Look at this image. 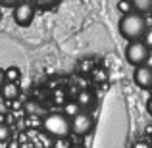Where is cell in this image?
Returning a JSON list of instances; mask_svg holds the SVG:
<instances>
[{"label":"cell","mask_w":152,"mask_h":148,"mask_svg":"<svg viewBox=\"0 0 152 148\" xmlns=\"http://www.w3.org/2000/svg\"><path fill=\"white\" fill-rule=\"evenodd\" d=\"M133 148H150V144H148V141H135Z\"/></svg>","instance_id":"obj_19"},{"label":"cell","mask_w":152,"mask_h":148,"mask_svg":"<svg viewBox=\"0 0 152 148\" xmlns=\"http://www.w3.org/2000/svg\"><path fill=\"white\" fill-rule=\"evenodd\" d=\"M146 29H148V25H146V19L142 17V14H125L121 17V21H119V33H121L123 39H127V41H141L142 37H145Z\"/></svg>","instance_id":"obj_1"},{"label":"cell","mask_w":152,"mask_h":148,"mask_svg":"<svg viewBox=\"0 0 152 148\" xmlns=\"http://www.w3.org/2000/svg\"><path fill=\"white\" fill-rule=\"evenodd\" d=\"M145 42H146V46H148V48H152V27H148V29H146V33H145Z\"/></svg>","instance_id":"obj_17"},{"label":"cell","mask_w":152,"mask_h":148,"mask_svg":"<svg viewBox=\"0 0 152 148\" xmlns=\"http://www.w3.org/2000/svg\"><path fill=\"white\" fill-rule=\"evenodd\" d=\"M118 10L121 12L123 15L131 14V12H133V2H131V0H119L118 2Z\"/></svg>","instance_id":"obj_15"},{"label":"cell","mask_w":152,"mask_h":148,"mask_svg":"<svg viewBox=\"0 0 152 148\" xmlns=\"http://www.w3.org/2000/svg\"><path fill=\"white\" fill-rule=\"evenodd\" d=\"M131 2H133L135 12H139V14H148V12H152V0H131Z\"/></svg>","instance_id":"obj_8"},{"label":"cell","mask_w":152,"mask_h":148,"mask_svg":"<svg viewBox=\"0 0 152 148\" xmlns=\"http://www.w3.org/2000/svg\"><path fill=\"white\" fill-rule=\"evenodd\" d=\"M19 93H21V90H19L18 81H6L2 87H0V94H2V96L6 98V100H10V102L18 98V96H19Z\"/></svg>","instance_id":"obj_7"},{"label":"cell","mask_w":152,"mask_h":148,"mask_svg":"<svg viewBox=\"0 0 152 148\" xmlns=\"http://www.w3.org/2000/svg\"><path fill=\"white\" fill-rule=\"evenodd\" d=\"M4 73H6V81H18V79L21 77V71H19V67H15V66L6 67Z\"/></svg>","instance_id":"obj_11"},{"label":"cell","mask_w":152,"mask_h":148,"mask_svg":"<svg viewBox=\"0 0 152 148\" xmlns=\"http://www.w3.org/2000/svg\"><path fill=\"white\" fill-rule=\"evenodd\" d=\"M93 117H91L89 114H85V112H79L75 117H71V131H73L75 135H79V137H85V135H89L91 131H93Z\"/></svg>","instance_id":"obj_5"},{"label":"cell","mask_w":152,"mask_h":148,"mask_svg":"<svg viewBox=\"0 0 152 148\" xmlns=\"http://www.w3.org/2000/svg\"><path fill=\"white\" fill-rule=\"evenodd\" d=\"M0 17H2V15H0Z\"/></svg>","instance_id":"obj_24"},{"label":"cell","mask_w":152,"mask_h":148,"mask_svg":"<svg viewBox=\"0 0 152 148\" xmlns=\"http://www.w3.org/2000/svg\"><path fill=\"white\" fill-rule=\"evenodd\" d=\"M35 19V4L29 0H21L14 6V21L19 27H29Z\"/></svg>","instance_id":"obj_4"},{"label":"cell","mask_w":152,"mask_h":148,"mask_svg":"<svg viewBox=\"0 0 152 148\" xmlns=\"http://www.w3.org/2000/svg\"><path fill=\"white\" fill-rule=\"evenodd\" d=\"M79 112H81V106H79L77 102H67L66 106H64V114H66L69 119H71V117H75Z\"/></svg>","instance_id":"obj_10"},{"label":"cell","mask_w":152,"mask_h":148,"mask_svg":"<svg viewBox=\"0 0 152 148\" xmlns=\"http://www.w3.org/2000/svg\"><path fill=\"white\" fill-rule=\"evenodd\" d=\"M6 148H19V141H8Z\"/></svg>","instance_id":"obj_20"},{"label":"cell","mask_w":152,"mask_h":148,"mask_svg":"<svg viewBox=\"0 0 152 148\" xmlns=\"http://www.w3.org/2000/svg\"><path fill=\"white\" fill-rule=\"evenodd\" d=\"M150 14H152V12H150Z\"/></svg>","instance_id":"obj_25"},{"label":"cell","mask_w":152,"mask_h":148,"mask_svg":"<svg viewBox=\"0 0 152 148\" xmlns=\"http://www.w3.org/2000/svg\"><path fill=\"white\" fill-rule=\"evenodd\" d=\"M146 112H148L150 117H152V98H148V102H146Z\"/></svg>","instance_id":"obj_22"},{"label":"cell","mask_w":152,"mask_h":148,"mask_svg":"<svg viewBox=\"0 0 152 148\" xmlns=\"http://www.w3.org/2000/svg\"><path fill=\"white\" fill-rule=\"evenodd\" d=\"M62 0H33V4L35 6H39V8H42V10H48V8H54L56 4H60Z\"/></svg>","instance_id":"obj_14"},{"label":"cell","mask_w":152,"mask_h":148,"mask_svg":"<svg viewBox=\"0 0 152 148\" xmlns=\"http://www.w3.org/2000/svg\"><path fill=\"white\" fill-rule=\"evenodd\" d=\"M93 102H94V98H93V94H91L89 90H81V93L77 94V104H79L81 108L93 106Z\"/></svg>","instance_id":"obj_9"},{"label":"cell","mask_w":152,"mask_h":148,"mask_svg":"<svg viewBox=\"0 0 152 148\" xmlns=\"http://www.w3.org/2000/svg\"><path fill=\"white\" fill-rule=\"evenodd\" d=\"M135 85L141 89H152V67L150 66H137L133 73Z\"/></svg>","instance_id":"obj_6"},{"label":"cell","mask_w":152,"mask_h":148,"mask_svg":"<svg viewBox=\"0 0 152 148\" xmlns=\"http://www.w3.org/2000/svg\"><path fill=\"white\" fill-rule=\"evenodd\" d=\"M25 112L29 115H39V114H42V106L37 104V102H27L25 104Z\"/></svg>","instance_id":"obj_13"},{"label":"cell","mask_w":152,"mask_h":148,"mask_svg":"<svg viewBox=\"0 0 152 148\" xmlns=\"http://www.w3.org/2000/svg\"><path fill=\"white\" fill-rule=\"evenodd\" d=\"M69 148H83V146H69Z\"/></svg>","instance_id":"obj_23"},{"label":"cell","mask_w":152,"mask_h":148,"mask_svg":"<svg viewBox=\"0 0 152 148\" xmlns=\"http://www.w3.org/2000/svg\"><path fill=\"white\" fill-rule=\"evenodd\" d=\"M18 2H21V0H0V6H4V8H14Z\"/></svg>","instance_id":"obj_18"},{"label":"cell","mask_w":152,"mask_h":148,"mask_svg":"<svg viewBox=\"0 0 152 148\" xmlns=\"http://www.w3.org/2000/svg\"><path fill=\"white\" fill-rule=\"evenodd\" d=\"M10 139H12V129H10V125H6V123H0V142H4V144H6Z\"/></svg>","instance_id":"obj_12"},{"label":"cell","mask_w":152,"mask_h":148,"mask_svg":"<svg viewBox=\"0 0 152 148\" xmlns=\"http://www.w3.org/2000/svg\"><path fill=\"white\" fill-rule=\"evenodd\" d=\"M42 129L46 135L56 139H66L71 133V119L66 114H60V112H52V114L45 115L42 119Z\"/></svg>","instance_id":"obj_2"},{"label":"cell","mask_w":152,"mask_h":148,"mask_svg":"<svg viewBox=\"0 0 152 148\" xmlns=\"http://www.w3.org/2000/svg\"><path fill=\"white\" fill-rule=\"evenodd\" d=\"M79 69L83 71V73H87V71L93 69V62H89V60H85V62H81V66H79Z\"/></svg>","instance_id":"obj_16"},{"label":"cell","mask_w":152,"mask_h":148,"mask_svg":"<svg viewBox=\"0 0 152 148\" xmlns=\"http://www.w3.org/2000/svg\"><path fill=\"white\" fill-rule=\"evenodd\" d=\"M4 83H6V73H4V69L0 67V87H2Z\"/></svg>","instance_id":"obj_21"},{"label":"cell","mask_w":152,"mask_h":148,"mask_svg":"<svg viewBox=\"0 0 152 148\" xmlns=\"http://www.w3.org/2000/svg\"><path fill=\"white\" fill-rule=\"evenodd\" d=\"M148 46H146V42H141V41H131L129 44H127L125 48V58L127 62L131 63V66H142V63H146V58H148Z\"/></svg>","instance_id":"obj_3"}]
</instances>
